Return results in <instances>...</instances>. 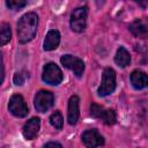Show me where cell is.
<instances>
[{"mask_svg":"<svg viewBox=\"0 0 148 148\" xmlns=\"http://www.w3.org/2000/svg\"><path fill=\"white\" fill-rule=\"evenodd\" d=\"M39 128H40V120H39V118L34 117L24 124L23 130H22L23 136L27 140H34L39 132Z\"/></svg>","mask_w":148,"mask_h":148,"instance_id":"obj_9","label":"cell"},{"mask_svg":"<svg viewBox=\"0 0 148 148\" xmlns=\"http://www.w3.org/2000/svg\"><path fill=\"white\" fill-rule=\"evenodd\" d=\"M131 83L138 90L146 88L147 84H148L147 74L145 72H142V71H139V69L133 71L132 74H131Z\"/></svg>","mask_w":148,"mask_h":148,"instance_id":"obj_12","label":"cell"},{"mask_svg":"<svg viewBox=\"0 0 148 148\" xmlns=\"http://www.w3.org/2000/svg\"><path fill=\"white\" fill-rule=\"evenodd\" d=\"M61 61V65L71 71L74 72V74L76 76H81L83 74V71H84V62L82 59L77 58V57H73L71 54H65L61 57L60 59Z\"/></svg>","mask_w":148,"mask_h":148,"instance_id":"obj_7","label":"cell"},{"mask_svg":"<svg viewBox=\"0 0 148 148\" xmlns=\"http://www.w3.org/2000/svg\"><path fill=\"white\" fill-rule=\"evenodd\" d=\"M60 43V34L58 30L51 29L49 30V32L45 36L44 39V50L45 51H52L56 50L59 46Z\"/></svg>","mask_w":148,"mask_h":148,"instance_id":"obj_11","label":"cell"},{"mask_svg":"<svg viewBox=\"0 0 148 148\" xmlns=\"http://www.w3.org/2000/svg\"><path fill=\"white\" fill-rule=\"evenodd\" d=\"M114 61H116V64L119 67H126V66H128L130 62H131V56H130L128 51L125 47L120 46L117 50V53L114 56Z\"/></svg>","mask_w":148,"mask_h":148,"instance_id":"obj_14","label":"cell"},{"mask_svg":"<svg viewBox=\"0 0 148 148\" xmlns=\"http://www.w3.org/2000/svg\"><path fill=\"white\" fill-rule=\"evenodd\" d=\"M54 96L49 90H39L35 96V108L39 112H46L52 108Z\"/></svg>","mask_w":148,"mask_h":148,"instance_id":"obj_6","label":"cell"},{"mask_svg":"<svg viewBox=\"0 0 148 148\" xmlns=\"http://www.w3.org/2000/svg\"><path fill=\"white\" fill-rule=\"evenodd\" d=\"M104 110H105V109H104L103 106L98 105V104L92 103V104L90 105V114H91L94 118H98V119H101V117H102Z\"/></svg>","mask_w":148,"mask_h":148,"instance_id":"obj_19","label":"cell"},{"mask_svg":"<svg viewBox=\"0 0 148 148\" xmlns=\"http://www.w3.org/2000/svg\"><path fill=\"white\" fill-rule=\"evenodd\" d=\"M79 104H80V98L76 95H73L69 101H68V112H67V120L71 125H75L77 123L79 119V114H80V109H79Z\"/></svg>","mask_w":148,"mask_h":148,"instance_id":"obj_10","label":"cell"},{"mask_svg":"<svg viewBox=\"0 0 148 148\" xmlns=\"http://www.w3.org/2000/svg\"><path fill=\"white\" fill-rule=\"evenodd\" d=\"M43 148H62V146L59 142H47Z\"/></svg>","mask_w":148,"mask_h":148,"instance_id":"obj_22","label":"cell"},{"mask_svg":"<svg viewBox=\"0 0 148 148\" xmlns=\"http://www.w3.org/2000/svg\"><path fill=\"white\" fill-rule=\"evenodd\" d=\"M12 38L10 25L8 23H2L0 27V45L7 44Z\"/></svg>","mask_w":148,"mask_h":148,"instance_id":"obj_15","label":"cell"},{"mask_svg":"<svg viewBox=\"0 0 148 148\" xmlns=\"http://www.w3.org/2000/svg\"><path fill=\"white\" fill-rule=\"evenodd\" d=\"M116 89V73L112 68L108 67L104 69L103 74H102V81H101V86L97 90L98 96L104 97L108 96L110 94H112Z\"/></svg>","mask_w":148,"mask_h":148,"instance_id":"obj_2","label":"cell"},{"mask_svg":"<svg viewBox=\"0 0 148 148\" xmlns=\"http://www.w3.org/2000/svg\"><path fill=\"white\" fill-rule=\"evenodd\" d=\"M82 142L87 148H97L104 145V138L95 128L87 130L82 133Z\"/></svg>","mask_w":148,"mask_h":148,"instance_id":"obj_8","label":"cell"},{"mask_svg":"<svg viewBox=\"0 0 148 148\" xmlns=\"http://www.w3.org/2000/svg\"><path fill=\"white\" fill-rule=\"evenodd\" d=\"M8 109L12 114H14L15 117H18V118L25 117L29 112L28 105H27L24 98L20 94H15L10 97L9 103H8Z\"/></svg>","mask_w":148,"mask_h":148,"instance_id":"obj_5","label":"cell"},{"mask_svg":"<svg viewBox=\"0 0 148 148\" xmlns=\"http://www.w3.org/2000/svg\"><path fill=\"white\" fill-rule=\"evenodd\" d=\"M27 3L28 2L24 1V0H8V1H6L7 7L10 8V9H14V10L23 8L24 6H27Z\"/></svg>","mask_w":148,"mask_h":148,"instance_id":"obj_18","label":"cell"},{"mask_svg":"<svg viewBox=\"0 0 148 148\" xmlns=\"http://www.w3.org/2000/svg\"><path fill=\"white\" fill-rule=\"evenodd\" d=\"M25 81V75L23 73H16L14 75V83L16 86H22Z\"/></svg>","mask_w":148,"mask_h":148,"instance_id":"obj_20","label":"cell"},{"mask_svg":"<svg viewBox=\"0 0 148 148\" xmlns=\"http://www.w3.org/2000/svg\"><path fill=\"white\" fill-rule=\"evenodd\" d=\"M42 79L44 82H46L47 84L51 86H58L59 83H61L64 75L61 69L54 64V62H49L44 66L43 68V74H42Z\"/></svg>","mask_w":148,"mask_h":148,"instance_id":"obj_3","label":"cell"},{"mask_svg":"<svg viewBox=\"0 0 148 148\" xmlns=\"http://www.w3.org/2000/svg\"><path fill=\"white\" fill-rule=\"evenodd\" d=\"M38 27V16L36 13H25L21 16L17 22V39L21 44L30 42L36 32Z\"/></svg>","mask_w":148,"mask_h":148,"instance_id":"obj_1","label":"cell"},{"mask_svg":"<svg viewBox=\"0 0 148 148\" xmlns=\"http://www.w3.org/2000/svg\"><path fill=\"white\" fill-rule=\"evenodd\" d=\"M130 31L135 36V37H140V38H146L147 34H148V29H147V24L138 18L135 21H133L130 24Z\"/></svg>","mask_w":148,"mask_h":148,"instance_id":"obj_13","label":"cell"},{"mask_svg":"<svg viewBox=\"0 0 148 148\" xmlns=\"http://www.w3.org/2000/svg\"><path fill=\"white\" fill-rule=\"evenodd\" d=\"M87 7H77L71 14V28L75 32H82L87 25Z\"/></svg>","mask_w":148,"mask_h":148,"instance_id":"obj_4","label":"cell"},{"mask_svg":"<svg viewBox=\"0 0 148 148\" xmlns=\"http://www.w3.org/2000/svg\"><path fill=\"white\" fill-rule=\"evenodd\" d=\"M101 119L106 124V125H113L116 124L117 121V116H116V112L112 110V109H108V110H104Z\"/></svg>","mask_w":148,"mask_h":148,"instance_id":"obj_16","label":"cell"},{"mask_svg":"<svg viewBox=\"0 0 148 148\" xmlns=\"http://www.w3.org/2000/svg\"><path fill=\"white\" fill-rule=\"evenodd\" d=\"M50 123L53 127L58 128V130H61L62 128V125H64V118L61 116V113L59 111H56L53 112L51 116H50Z\"/></svg>","mask_w":148,"mask_h":148,"instance_id":"obj_17","label":"cell"},{"mask_svg":"<svg viewBox=\"0 0 148 148\" xmlns=\"http://www.w3.org/2000/svg\"><path fill=\"white\" fill-rule=\"evenodd\" d=\"M3 79H5V66H3L2 53L0 52V84L3 82Z\"/></svg>","mask_w":148,"mask_h":148,"instance_id":"obj_21","label":"cell"}]
</instances>
